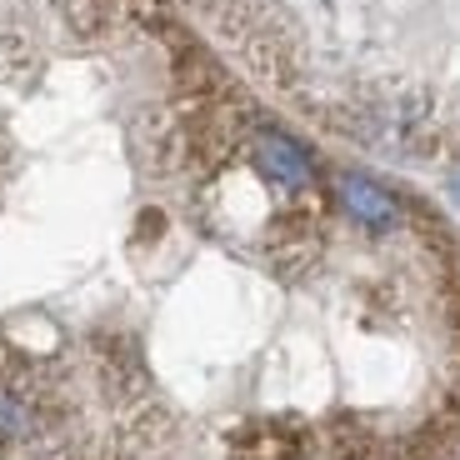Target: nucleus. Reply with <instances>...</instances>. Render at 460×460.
Masks as SVG:
<instances>
[{
  "label": "nucleus",
  "mask_w": 460,
  "mask_h": 460,
  "mask_svg": "<svg viewBox=\"0 0 460 460\" xmlns=\"http://www.w3.org/2000/svg\"><path fill=\"white\" fill-rule=\"evenodd\" d=\"M341 206L345 216H356L366 230H391L395 220H401V206H395V196L385 190V185L366 181V175H341Z\"/></svg>",
  "instance_id": "f03ea898"
},
{
  "label": "nucleus",
  "mask_w": 460,
  "mask_h": 460,
  "mask_svg": "<svg viewBox=\"0 0 460 460\" xmlns=\"http://www.w3.org/2000/svg\"><path fill=\"white\" fill-rule=\"evenodd\" d=\"M251 155H255V165H261V175H270L280 190H305L311 175H315L311 155H305L290 136H280V130H261L255 146H251Z\"/></svg>",
  "instance_id": "f257e3e1"
},
{
  "label": "nucleus",
  "mask_w": 460,
  "mask_h": 460,
  "mask_svg": "<svg viewBox=\"0 0 460 460\" xmlns=\"http://www.w3.org/2000/svg\"><path fill=\"white\" fill-rule=\"evenodd\" d=\"M456 200H460V181H456Z\"/></svg>",
  "instance_id": "20e7f679"
},
{
  "label": "nucleus",
  "mask_w": 460,
  "mask_h": 460,
  "mask_svg": "<svg viewBox=\"0 0 460 460\" xmlns=\"http://www.w3.org/2000/svg\"><path fill=\"white\" fill-rule=\"evenodd\" d=\"M31 411H25L15 395H5L0 391V440H21V436H31Z\"/></svg>",
  "instance_id": "7ed1b4c3"
}]
</instances>
